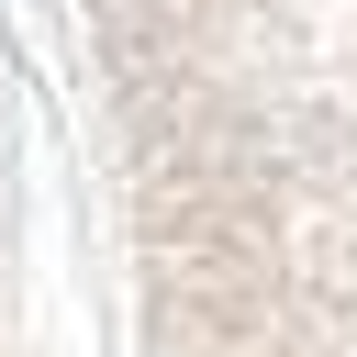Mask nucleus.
<instances>
[{
    "label": "nucleus",
    "mask_w": 357,
    "mask_h": 357,
    "mask_svg": "<svg viewBox=\"0 0 357 357\" xmlns=\"http://www.w3.org/2000/svg\"><path fill=\"white\" fill-rule=\"evenodd\" d=\"M145 167L156 357H357V0H89Z\"/></svg>",
    "instance_id": "1"
}]
</instances>
